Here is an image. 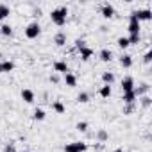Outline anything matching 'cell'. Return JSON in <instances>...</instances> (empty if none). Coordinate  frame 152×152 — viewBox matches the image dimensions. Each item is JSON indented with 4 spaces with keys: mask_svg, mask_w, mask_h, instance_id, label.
I'll use <instances>...</instances> for the list:
<instances>
[{
    "mask_svg": "<svg viewBox=\"0 0 152 152\" xmlns=\"http://www.w3.org/2000/svg\"><path fill=\"white\" fill-rule=\"evenodd\" d=\"M140 104H141L143 109H148V107L152 106V99H150L148 95H143V97H140Z\"/></svg>",
    "mask_w": 152,
    "mask_h": 152,
    "instance_id": "cell-24",
    "label": "cell"
},
{
    "mask_svg": "<svg viewBox=\"0 0 152 152\" xmlns=\"http://www.w3.org/2000/svg\"><path fill=\"white\" fill-rule=\"evenodd\" d=\"M95 138L99 140V143H104V141L109 140V132H107L106 129H99V131L95 132Z\"/></svg>",
    "mask_w": 152,
    "mask_h": 152,
    "instance_id": "cell-15",
    "label": "cell"
},
{
    "mask_svg": "<svg viewBox=\"0 0 152 152\" xmlns=\"http://www.w3.org/2000/svg\"><path fill=\"white\" fill-rule=\"evenodd\" d=\"M99 57H100L102 63H109V61H113V50L111 48H102L99 52Z\"/></svg>",
    "mask_w": 152,
    "mask_h": 152,
    "instance_id": "cell-11",
    "label": "cell"
},
{
    "mask_svg": "<svg viewBox=\"0 0 152 152\" xmlns=\"http://www.w3.org/2000/svg\"><path fill=\"white\" fill-rule=\"evenodd\" d=\"M113 152H124V148H115Z\"/></svg>",
    "mask_w": 152,
    "mask_h": 152,
    "instance_id": "cell-36",
    "label": "cell"
},
{
    "mask_svg": "<svg viewBox=\"0 0 152 152\" xmlns=\"http://www.w3.org/2000/svg\"><path fill=\"white\" fill-rule=\"evenodd\" d=\"M134 13H136L138 22H148V20H152V11L150 9H138Z\"/></svg>",
    "mask_w": 152,
    "mask_h": 152,
    "instance_id": "cell-7",
    "label": "cell"
},
{
    "mask_svg": "<svg viewBox=\"0 0 152 152\" xmlns=\"http://www.w3.org/2000/svg\"><path fill=\"white\" fill-rule=\"evenodd\" d=\"M0 73H2V61H0Z\"/></svg>",
    "mask_w": 152,
    "mask_h": 152,
    "instance_id": "cell-37",
    "label": "cell"
},
{
    "mask_svg": "<svg viewBox=\"0 0 152 152\" xmlns=\"http://www.w3.org/2000/svg\"><path fill=\"white\" fill-rule=\"evenodd\" d=\"M124 104H136V95H134V91H129V93H124Z\"/></svg>",
    "mask_w": 152,
    "mask_h": 152,
    "instance_id": "cell-20",
    "label": "cell"
},
{
    "mask_svg": "<svg viewBox=\"0 0 152 152\" xmlns=\"http://www.w3.org/2000/svg\"><path fill=\"white\" fill-rule=\"evenodd\" d=\"M59 81H61V77H59V73H50V83H54V84H59Z\"/></svg>",
    "mask_w": 152,
    "mask_h": 152,
    "instance_id": "cell-32",
    "label": "cell"
},
{
    "mask_svg": "<svg viewBox=\"0 0 152 152\" xmlns=\"http://www.w3.org/2000/svg\"><path fill=\"white\" fill-rule=\"evenodd\" d=\"M150 61H152V50H147L145 56H143V63L145 64H150Z\"/></svg>",
    "mask_w": 152,
    "mask_h": 152,
    "instance_id": "cell-31",
    "label": "cell"
},
{
    "mask_svg": "<svg viewBox=\"0 0 152 152\" xmlns=\"http://www.w3.org/2000/svg\"><path fill=\"white\" fill-rule=\"evenodd\" d=\"M9 15H11V7L7 4H0V22L6 20Z\"/></svg>",
    "mask_w": 152,
    "mask_h": 152,
    "instance_id": "cell-18",
    "label": "cell"
},
{
    "mask_svg": "<svg viewBox=\"0 0 152 152\" xmlns=\"http://www.w3.org/2000/svg\"><path fill=\"white\" fill-rule=\"evenodd\" d=\"M4 152H18V150H16L15 143H7V145H6V148H4Z\"/></svg>",
    "mask_w": 152,
    "mask_h": 152,
    "instance_id": "cell-34",
    "label": "cell"
},
{
    "mask_svg": "<svg viewBox=\"0 0 152 152\" xmlns=\"http://www.w3.org/2000/svg\"><path fill=\"white\" fill-rule=\"evenodd\" d=\"M100 13H102V16H104L106 20H111V18L115 16V7H113L109 2H106V4L100 6Z\"/></svg>",
    "mask_w": 152,
    "mask_h": 152,
    "instance_id": "cell-6",
    "label": "cell"
},
{
    "mask_svg": "<svg viewBox=\"0 0 152 152\" xmlns=\"http://www.w3.org/2000/svg\"><path fill=\"white\" fill-rule=\"evenodd\" d=\"M66 16H68V7H66V6L56 7V9H52V13H50V20H52V23L57 25V27H63V25L66 23Z\"/></svg>",
    "mask_w": 152,
    "mask_h": 152,
    "instance_id": "cell-1",
    "label": "cell"
},
{
    "mask_svg": "<svg viewBox=\"0 0 152 152\" xmlns=\"http://www.w3.org/2000/svg\"><path fill=\"white\" fill-rule=\"evenodd\" d=\"M88 143L86 141H72L64 145V152H86Z\"/></svg>",
    "mask_w": 152,
    "mask_h": 152,
    "instance_id": "cell-3",
    "label": "cell"
},
{
    "mask_svg": "<svg viewBox=\"0 0 152 152\" xmlns=\"http://www.w3.org/2000/svg\"><path fill=\"white\" fill-rule=\"evenodd\" d=\"M0 34L6 36V38H9V36L13 34V27H11L9 23H2V25H0Z\"/></svg>",
    "mask_w": 152,
    "mask_h": 152,
    "instance_id": "cell-21",
    "label": "cell"
},
{
    "mask_svg": "<svg viewBox=\"0 0 152 152\" xmlns=\"http://www.w3.org/2000/svg\"><path fill=\"white\" fill-rule=\"evenodd\" d=\"M52 109H54L57 115H63V113L66 111V107H64V104H63L61 100H54V102H52Z\"/></svg>",
    "mask_w": 152,
    "mask_h": 152,
    "instance_id": "cell-19",
    "label": "cell"
},
{
    "mask_svg": "<svg viewBox=\"0 0 152 152\" xmlns=\"http://www.w3.org/2000/svg\"><path fill=\"white\" fill-rule=\"evenodd\" d=\"M102 83L107 84V86H111V84L115 83V73H113V72H104V73H102Z\"/></svg>",
    "mask_w": 152,
    "mask_h": 152,
    "instance_id": "cell-16",
    "label": "cell"
},
{
    "mask_svg": "<svg viewBox=\"0 0 152 152\" xmlns=\"http://www.w3.org/2000/svg\"><path fill=\"white\" fill-rule=\"evenodd\" d=\"M77 102H79V104H86V102H90V93H88V91H81V93L77 95Z\"/></svg>",
    "mask_w": 152,
    "mask_h": 152,
    "instance_id": "cell-26",
    "label": "cell"
},
{
    "mask_svg": "<svg viewBox=\"0 0 152 152\" xmlns=\"http://www.w3.org/2000/svg\"><path fill=\"white\" fill-rule=\"evenodd\" d=\"M136 111V104H124V115H132Z\"/></svg>",
    "mask_w": 152,
    "mask_h": 152,
    "instance_id": "cell-29",
    "label": "cell"
},
{
    "mask_svg": "<svg viewBox=\"0 0 152 152\" xmlns=\"http://www.w3.org/2000/svg\"><path fill=\"white\" fill-rule=\"evenodd\" d=\"M95 150H104V143H97L95 145Z\"/></svg>",
    "mask_w": 152,
    "mask_h": 152,
    "instance_id": "cell-35",
    "label": "cell"
},
{
    "mask_svg": "<svg viewBox=\"0 0 152 152\" xmlns=\"http://www.w3.org/2000/svg\"><path fill=\"white\" fill-rule=\"evenodd\" d=\"M120 88H122V91H124V93H129V91H132V90L136 88V84H134V77H131V75L124 77V79H122V84H120Z\"/></svg>",
    "mask_w": 152,
    "mask_h": 152,
    "instance_id": "cell-5",
    "label": "cell"
},
{
    "mask_svg": "<svg viewBox=\"0 0 152 152\" xmlns=\"http://www.w3.org/2000/svg\"><path fill=\"white\" fill-rule=\"evenodd\" d=\"M99 95L102 97V99H109L111 97V86H107V84H104L100 90H99Z\"/></svg>",
    "mask_w": 152,
    "mask_h": 152,
    "instance_id": "cell-23",
    "label": "cell"
},
{
    "mask_svg": "<svg viewBox=\"0 0 152 152\" xmlns=\"http://www.w3.org/2000/svg\"><path fill=\"white\" fill-rule=\"evenodd\" d=\"M88 127H90V125H88V122H77V125H75V129H77L79 132H86V131H88Z\"/></svg>",
    "mask_w": 152,
    "mask_h": 152,
    "instance_id": "cell-30",
    "label": "cell"
},
{
    "mask_svg": "<svg viewBox=\"0 0 152 152\" xmlns=\"http://www.w3.org/2000/svg\"><path fill=\"white\" fill-rule=\"evenodd\" d=\"M22 100L27 102V104H32V102L36 100V93H34L32 90L25 88V90H22Z\"/></svg>",
    "mask_w": 152,
    "mask_h": 152,
    "instance_id": "cell-9",
    "label": "cell"
},
{
    "mask_svg": "<svg viewBox=\"0 0 152 152\" xmlns=\"http://www.w3.org/2000/svg\"><path fill=\"white\" fill-rule=\"evenodd\" d=\"M127 39H129V45H138L141 41V36L140 34H129Z\"/></svg>",
    "mask_w": 152,
    "mask_h": 152,
    "instance_id": "cell-28",
    "label": "cell"
},
{
    "mask_svg": "<svg viewBox=\"0 0 152 152\" xmlns=\"http://www.w3.org/2000/svg\"><path fill=\"white\" fill-rule=\"evenodd\" d=\"M54 43H56L57 47H64V45H66V34H64L63 31L56 32V36H54Z\"/></svg>",
    "mask_w": 152,
    "mask_h": 152,
    "instance_id": "cell-14",
    "label": "cell"
},
{
    "mask_svg": "<svg viewBox=\"0 0 152 152\" xmlns=\"http://www.w3.org/2000/svg\"><path fill=\"white\" fill-rule=\"evenodd\" d=\"M84 47H86V41L84 39H75V48H77V50H81Z\"/></svg>",
    "mask_w": 152,
    "mask_h": 152,
    "instance_id": "cell-33",
    "label": "cell"
},
{
    "mask_svg": "<svg viewBox=\"0 0 152 152\" xmlns=\"http://www.w3.org/2000/svg\"><path fill=\"white\" fill-rule=\"evenodd\" d=\"M39 34H41V25H39V22H31V23L25 27V38L36 39Z\"/></svg>",
    "mask_w": 152,
    "mask_h": 152,
    "instance_id": "cell-2",
    "label": "cell"
},
{
    "mask_svg": "<svg viewBox=\"0 0 152 152\" xmlns=\"http://www.w3.org/2000/svg\"><path fill=\"white\" fill-rule=\"evenodd\" d=\"M93 54H95V50H93V48H90L88 45H86L84 48H81V50H79V56H81V59H83V61H90Z\"/></svg>",
    "mask_w": 152,
    "mask_h": 152,
    "instance_id": "cell-13",
    "label": "cell"
},
{
    "mask_svg": "<svg viewBox=\"0 0 152 152\" xmlns=\"http://www.w3.org/2000/svg\"><path fill=\"white\" fill-rule=\"evenodd\" d=\"M15 70V63L13 61H2V73H9V72H13Z\"/></svg>",
    "mask_w": 152,
    "mask_h": 152,
    "instance_id": "cell-22",
    "label": "cell"
},
{
    "mask_svg": "<svg viewBox=\"0 0 152 152\" xmlns=\"http://www.w3.org/2000/svg\"><path fill=\"white\" fill-rule=\"evenodd\" d=\"M116 45H118V47H120L122 50H125V48L129 47V39H127L125 36H120V38L116 39Z\"/></svg>",
    "mask_w": 152,
    "mask_h": 152,
    "instance_id": "cell-27",
    "label": "cell"
},
{
    "mask_svg": "<svg viewBox=\"0 0 152 152\" xmlns=\"http://www.w3.org/2000/svg\"><path fill=\"white\" fill-rule=\"evenodd\" d=\"M45 111L41 109V107H38V109H34V115H32V118L36 120V122H41V120H45Z\"/></svg>",
    "mask_w": 152,
    "mask_h": 152,
    "instance_id": "cell-25",
    "label": "cell"
},
{
    "mask_svg": "<svg viewBox=\"0 0 152 152\" xmlns=\"http://www.w3.org/2000/svg\"><path fill=\"white\" fill-rule=\"evenodd\" d=\"M132 91H134L136 99H140V97H143V95H148V91H150V84H148V83H141V84H140L138 88H134Z\"/></svg>",
    "mask_w": 152,
    "mask_h": 152,
    "instance_id": "cell-8",
    "label": "cell"
},
{
    "mask_svg": "<svg viewBox=\"0 0 152 152\" xmlns=\"http://www.w3.org/2000/svg\"><path fill=\"white\" fill-rule=\"evenodd\" d=\"M120 64H122L124 68H131V66H132V56H131V54H124V56L120 57Z\"/></svg>",
    "mask_w": 152,
    "mask_h": 152,
    "instance_id": "cell-17",
    "label": "cell"
},
{
    "mask_svg": "<svg viewBox=\"0 0 152 152\" xmlns=\"http://www.w3.org/2000/svg\"><path fill=\"white\" fill-rule=\"evenodd\" d=\"M140 29H141V25H140V22H138V18H136V13H134V11H131V15H129V25H127V31H129V34H140Z\"/></svg>",
    "mask_w": 152,
    "mask_h": 152,
    "instance_id": "cell-4",
    "label": "cell"
},
{
    "mask_svg": "<svg viewBox=\"0 0 152 152\" xmlns=\"http://www.w3.org/2000/svg\"><path fill=\"white\" fill-rule=\"evenodd\" d=\"M54 72H56V73H63V75H64L66 72H70L66 61H61V59H59V61H54Z\"/></svg>",
    "mask_w": 152,
    "mask_h": 152,
    "instance_id": "cell-10",
    "label": "cell"
},
{
    "mask_svg": "<svg viewBox=\"0 0 152 152\" xmlns=\"http://www.w3.org/2000/svg\"><path fill=\"white\" fill-rule=\"evenodd\" d=\"M64 84L68 88H75V86H77V77H75L72 72H66L64 73Z\"/></svg>",
    "mask_w": 152,
    "mask_h": 152,
    "instance_id": "cell-12",
    "label": "cell"
}]
</instances>
